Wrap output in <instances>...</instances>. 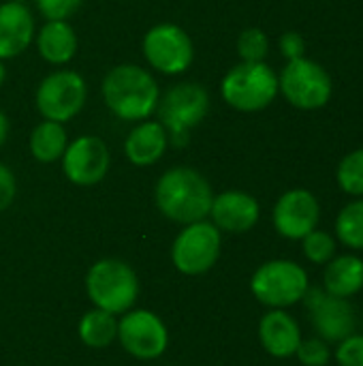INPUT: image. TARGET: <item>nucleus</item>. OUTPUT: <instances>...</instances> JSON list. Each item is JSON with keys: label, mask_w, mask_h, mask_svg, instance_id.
<instances>
[{"label": "nucleus", "mask_w": 363, "mask_h": 366, "mask_svg": "<svg viewBox=\"0 0 363 366\" xmlns=\"http://www.w3.org/2000/svg\"><path fill=\"white\" fill-rule=\"evenodd\" d=\"M295 358L302 366H327L334 360V350L327 341L319 337H310V339H302Z\"/></svg>", "instance_id": "obj_27"}, {"label": "nucleus", "mask_w": 363, "mask_h": 366, "mask_svg": "<svg viewBox=\"0 0 363 366\" xmlns=\"http://www.w3.org/2000/svg\"><path fill=\"white\" fill-rule=\"evenodd\" d=\"M278 92L295 109L315 112L329 103L334 94V81L323 64L304 56L285 64L278 75Z\"/></svg>", "instance_id": "obj_6"}, {"label": "nucleus", "mask_w": 363, "mask_h": 366, "mask_svg": "<svg viewBox=\"0 0 363 366\" xmlns=\"http://www.w3.org/2000/svg\"><path fill=\"white\" fill-rule=\"evenodd\" d=\"M116 337H118V322L107 311L101 309L88 311L79 322V339L88 347L94 350L107 347Z\"/></svg>", "instance_id": "obj_23"}, {"label": "nucleus", "mask_w": 363, "mask_h": 366, "mask_svg": "<svg viewBox=\"0 0 363 366\" xmlns=\"http://www.w3.org/2000/svg\"><path fill=\"white\" fill-rule=\"evenodd\" d=\"M81 0H36L39 13L49 19H66L79 9Z\"/></svg>", "instance_id": "obj_29"}, {"label": "nucleus", "mask_w": 363, "mask_h": 366, "mask_svg": "<svg viewBox=\"0 0 363 366\" xmlns=\"http://www.w3.org/2000/svg\"><path fill=\"white\" fill-rule=\"evenodd\" d=\"M338 366H363V335L353 332L336 345L334 352Z\"/></svg>", "instance_id": "obj_28"}, {"label": "nucleus", "mask_w": 363, "mask_h": 366, "mask_svg": "<svg viewBox=\"0 0 363 366\" xmlns=\"http://www.w3.org/2000/svg\"><path fill=\"white\" fill-rule=\"evenodd\" d=\"M225 103L237 112L255 114L274 103L278 92V75L267 62H240L220 81Z\"/></svg>", "instance_id": "obj_3"}, {"label": "nucleus", "mask_w": 363, "mask_h": 366, "mask_svg": "<svg viewBox=\"0 0 363 366\" xmlns=\"http://www.w3.org/2000/svg\"><path fill=\"white\" fill-rule=\"evenodd\" d=\"M272 221L276 232L287 240H302L321 221L319 197L308 189H289L274 206Z\"/></svg>", "instance_id": "obj_13"}, {"label": "nucleus", "mask_w": 363, "mask_h": 366, "mask_svg": "<svg viewBox=\"0 0 363 366\" xmlns=\"http://www.w3.org/2000/svg\"><path fill=\"white\" fill-rule=\"evenodd\" d=\"M336 240L353 253L363 251V197H353L336 217Z\"/></svg>", "instance_id": "obj_22"}, {"label": "nucleus", "mask_w": 363, "mask_h": 366, "mask_svg": "<svg viewBox=\"0 0 363 366\" xmlns=\"http://www.w3.org/2000/svg\"><path fill=\"white\" fill-rule=\"evenodd\" d=\"M15 193H17V180H15V174L4 165L0 163V212L6 210L13 199H15Z\"/></svg>", "instance_id": "obj_31"}, {"label": "nucleus", "mask_w": 363, "mask_h": 366, "mask_svg": "<svg viewBox=\"0 0 363 366\" xmlns=\"http://www.w3.org/2000/svg\"><path fill=\"white\" fill-rule=\"evenodd\" d=\"M28 146H30V154L41 163H53V161L62 159V154L68 146L64 124L53 122V120L39 122L30 133Z\"/></svg>", "instance_id": "obj_21"}, {"label": "nucleus", "mask_w": 363, "mask_h": 366, "mask_svg": "<svg viewBox=\"0 0 363 366\" xmlns=\"http://www.w3.org/2000/svg\"><path fill=\"white\" fill-rule=\"evenodd\" d=\"M62 172L77 187L98 184L109 172V148L96 135H81L73 139L62 154Z\"/></svg>", "instance_id": "obj_12"}, {"label": "nucleus", "mask_w": 363, "mask_h": 366, "mask_svg": "<svg viewBox=\"0 0 363 366\" xmlns=\"http://www.w3.org/2000/svg\"><path fill=\"white\" fill-rule=\"evenodd\" d=\"M308 287V272L291 259L265 262L250 279L252 296L270 309H289L302 302Z\"/></svg>", "instance_id": "obj_7"}, {"label": "nucleus", "mask_w": 363, "mask_h": 366, "mask_svg": "<svg viewBox=\"0 0 363 366\" xmlns=\"http://www.w3.org/2000/svg\"><path fill=\"white\" fill-rule=\"evenodd\" d=\"M210 217L220 232L244 234L259 223L261 206L246 191H225L220 195H214Z\"/></svg>", "instance_id": "obj_15"}, {"label": "nucleus", "mask_w": 363, "mask_h": 366, "mask_svg": "<svg viewBox=\"0 0 363 366\" xmlns=\"http://www.w3.org/2000/svg\"><path fill=\"white\" fill-rule=\"evenodd\" d=\"M169 146V135L158 120H141L124 142L126 159L137 167L154 165L163 159Z\"/></svg>", "instance_id": "obj_18"}, {"label": "nucleus", "mask_w": 363, "mask_h": 366, "mask_svg": "<svg viewBox=\"0 0 363 366\" xmlns=\"http://www.w3.org/2000/svg\"><path fill=\"white\" fill-rule=\"evenodd\" d=\"M336 182L347 195L363 197V148L351 150L342 157L336 169Z\"/></svg>", "instance_id": "obj_24"}, {"label": "nucleus", "mask_w": 363, "mask_h": 366, "mask_svg": "<svg viewBox=\"0 0 363 366\" xmlns=\"http://www.w3.org/2000/svg\"><path fill=\"white\" fill-rule=\"evenodd\" d=\"M34 39L32 11L19 2L9 0L0 4V60L24 54Z\"/></svg>", "instance_id": "obj_16"}, {"label": "nucleus", "mask_w": 363, "mask_h": 366, "mask_svg": "<svg viewBox=\"0 0 363 366\" xmlns=\"http://www.w3.org/2000/svg\"><path fill=\"white\" fill-rule=\"evenodd\" d=\"M148 64L165 75H180L190 69L195 45L190 34L178 24H156L143 36Z\"/></svg>", "instance_id": "obj_10"}, {"label": "nucleus", "mask_w": 363, "mask_h": 366, "mask_svg": "<svg viewBox=\"0 0 363 366\" xmlns=\"http://www.w3.org/2000/svg\"><path fill=\"white\" fill-rule=\"evenodd\" d=\"M118 339L122 347L139 360L158 358L169 343L167 328L160 317L143 309L131 311L122 322H118Z\"/></svg>", "instance_id": "obj_14"}, {"label": "nucleus", "mask_w": 363, "mask_h": 366, "mask_svg": "<svg viewBox=\"0 0 363 366\" xmlns=\"http://www.w3.org/2000/svg\"><path fill=\"white\" fill-rule=\"evenodd\" d=\"M86 290L96 309L118 315L135 305L139 279L128 264L120 259H101L88 270Z\"/></svg>", "instance_id": "obj_5"}, {"label": "nucleus", "mask_w": 363, "mask_h": 366, "mask_svg": "<svg viewBox=\"0 0 363 366\" xmlns=\"http://www.w3.org/2000/svg\"><path fill=\"white\" fill-rule=\"evenodd\" d=\"M103 99L116 118L139 122L156 112L160 90L150 71L139 64H118L103 79Z\"/></svg>", "instance_id": "obj_2"}, {"label": "nucleus", "mask_w": 363, "mask_h": 366, "mask_svg": "<svg viewBox=\"0 0 363 366\" xmlns=\"http://www.w3.org/2000/svg\"><path fill=\"white\" fill-rule=\"evenodd\" d=\"M302 302L308 309L315 335L329 345H338L357 330V311L351 300L329 296L323 287L310 285Z\"/></svg>", "instance_id": "obj_9"}, {"label": "nucleus", "mask_w": 363, "mask_h": 366, "mask_svg": "<svg viewBox=\"0 0 363 366\" xmlns=\"http://www.w3.org/2000/svg\"><path fill=\"white\" fill-rule=\"evenodd\" d=\"M158 122L165 127L169 142L184 146L188 133L203 122L210 112V94L197 81H182L171 86L163 99H158Z\"/></svg>", "instance_id": "obj_4"}, {"label": "nucleus", "mask_w": 363, "mask_h": 366, "mask_svg": "<svg viewBox=\"0 0 363 366\" xmlns=\"http://www.w3.org/2000/svg\"><path fill=\"white\" fill-rule=\"evenodd\" d=\"M259 341L274 358H293L302 343V328L287 309H270L259 322Z\"/></svg>", "instance_id": "obj_17"}, {"label": "nucleus", "mask_w": 363, "mask_h": 366, "mask_svg": "<svg viewBox=\"0 0 363 366\" xmlns=\"http://www.w3.org/2000/svg\"><path fill=\"white\" fill-rule=\"evenodd\" d=\"M6 135H9V120H6V116L0 112V148H2V144L6 142Z\"/></svg>", "instance_id": "obj_32"}, {"label": "nucleus", "mask_w": 363, "mask_h": 366, "mask_svg": "<svg viewBox=\"0 0 363 366\" xmlns=\"http://www.w3.org/2000/svg\"><path fill=\"white\" fill-rule=\"evenodd\" d=\"M86 99H88L86 79L77 71H68V69L49 73L36 86V94H34L39 114L45 120H53L60 124L75 118L83 109Z\"/></svg>", "instance_id": "obj_8"}, {"label": "nucleus", "mask_w": 363, "mask_h": 366, "mask_svg": "<svg viewBox=\"0 0 363 366\" xmlns=\"http://www.w3.org/2000/svg\"><path fill=\"white\" fill-rule=\"evenodd\" d=\"M156 206L173 223L190 225L203 221L212 208V187L193 167H171L156 182Z\"/></svg>", "instance_id": "obj_1"}, {"label": "nucleus", "mask_w": 363, "mask_h": 366, "mask_svg": "<svg viewBox=\"0 0 363 366\" xmlns=\"http://www.w3.org/2000/svg\"><path fill=\"white\" fill-rule=\"evenodd\" d=\"M270 39L261 28H246L237 36V54L242 62H265Z\"/></svg>", "instance_id": "obj_26"}, {"label": "nucleus", "mask_w": 363, "mask_h": 366, "mask_svg": "<svg viewBox=\"0 0 363 366\" xmlns=\"http://www.w3.org/2000/svg\"><path fill=\"white\" fill-rule=\"evenodd\" d=\"M4 79H6V69H4V64H2V60H0V86L4 84Z\"/></svg>", "instance_id": "obj_33"}, {"label": "nucleus", "mask_w": 363, "mask_h": 366, "mask_svg": "<svg viewBox=\"0 0 363 366\" xmlns=\"http://www.w3.org/2000/svg\"><path fill=\"white\" fill-rule=\"evenodd\" d=\"M220 229L214 223L197 221L186 225L171 249V257H173V266L182 272V274H203L208 272L220 257Z\"/></svg>", "instance_id": "obj_11"}, {"label": "nucleus", "mask_w": 363, "mask_h": 366, "mask_svg": "<svg viewBox=\"0 0 363 366\" xmlns=\"http://www.w3.org/2000/svg\"><path fill=\"white\" fill-rule=\"evenodd\" d=\"M323 290L329 296L351 300L363 290V259L357 253L336 255L325 264L323 270Z\"/></svg>", "instance_id": "obj_19"}, {"label": "nucleus", "mask_w": 363, "mask_h": 366, "mask_svg": "<svg viewBox=\"0 0 363 366\" xmlns=\"http://www.w3.org/2000/svg\"><path fill=\"white\" fill-rule=\"evenodd\" d=\"M278 47H280V54L287 58V62L306 56V41H304V36H302L300 32H295V30H289V32L280 34Z\"/></svg>", "instance_id": "obj_30"}, {"label": "nucleus", "mask_w": 363, "mask_h": 366, "mask_svg": "<svg viewBox=\"0 0 363 366\" xmlns=\"http://www.w3.org/2000/svg\"><path fill=\"white\" fill-rule=\"evenodd\" d=\"M36 47L49 64H66L77 54V34L66 19H49L36 34Z\"/></svg>", "instance_id": "obj_20"}, {"label": "nucleus", "mask_w": 363, "mask_h": 366, "mask_svg": "<svg viewBox=\"0 0 363 366\" xmlns=\"http://www.w3.org/2000/svg\"><path fill=\"white\" fill-rule=\"evenodd\" d=\"M302 251L304 257L315 264V266H325L327 262H332L338 255V240L334 234L323 232V229H312L308 236H304L302 240Z\"/></svg>", "instance_id": "obj_25"}]
</instances>
